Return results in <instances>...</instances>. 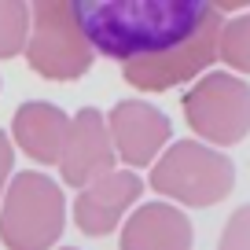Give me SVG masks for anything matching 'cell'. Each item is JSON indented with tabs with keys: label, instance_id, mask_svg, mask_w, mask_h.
<instances>
[{
	"label": "cell",
	"instance_id": "cell-1",
	"mask_svg": "<svg viewBox=\"0 0 250 250\" xmlns=\"http://www.w3.org/2000/svg\"><path fill=\"white\" fill-rule=\"evenodd\" d=\"M74 19L96 52L122 62L177 55L217 26L206 0H81Z\"/></svg>",
	"mask_w": 250,
	"mask_h": 250
}]
</instances>
